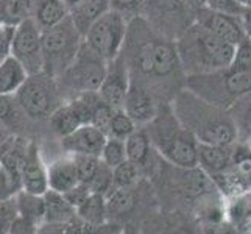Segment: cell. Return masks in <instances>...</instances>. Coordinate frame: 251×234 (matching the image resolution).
<instances>
[{
	"mask_svg": "<svg viewBox=\"0 0 251 234\" xmlns=\"http://www.w3.org/2000/svg\"><path fill=\"white\" fill-rule=\"evenodd\" d=\"M194 21L195 24L201 25L203 28L212 33L214 36L220 38L231 46L240 44L248 36L242 17L214 11L204 5L197 6L194 10Z\"/></svg>",
	"mask_w": 251,
	"mask_h": 234,
	"instance_id": "obj_12",
	"label": "cell"
},
{
	"mask_svg": "<svg viewBox=\"0 0 251 234\" xmlns=\"http://www.w3.org/2000/svg\"><path fill=\"white\" fill-rule=\"evenodd\" d=\"M234 2L239 3L242 8H245V10L247 8H251V0H234Z\"/></svg>",
	"mask_w": 251,
	"mask_h": 234,
	"instance_id": "obj_42",
	"label": "cell"
},
{
	"mask_svg": "<svg viewBox=\"0 0 251 234\" xmlns=\"http://www.w3.org/2000/svg\"><path fill=\"white\" fill-rule=\"evenodd\" d=\"M71 6L64 0H33L30 17L41 30L53 27L69 16Z\"/></svg>",
	"mask_w": 251,
	"mask_h": 234,
	"instance_id": "obj_21",
	"label": "cell"
},
{
	"mask_svg": "<svg viewBox=\"0 0 251 234\" xmlns=\"http://www.w3.org/2000/svg\"><path fill=\"white\" fill-rule=\"evenodd\" d=\"M197 166L200 167L207 177H217L226 172L232 164V145H212L198 142L197 145Z\"/></svg>",
	"mask_w": 251,
	"mask_h": 234,
	"instance_id": "obj_19",
	"label": "cell"
},
{
	"mask_svg": "<svg viewBox=\"0 0 251 234\" xmlns=\"http://www.w3.org/2000/svg\"><path fill=\"white\" fill-rule=\"evenodd\" d=\"M116 108H112L111 105H108L106 102H103L101 97L95 105L94 111H92V116H91V125L100 128L103 133L108 131V127L111 122V117H112V112H114Z\"/></svg>",
	"mask_w": 251,
	"mask_h": 234,
	"instance_id": "obj_34",
	"label": "cell"
},
{
	"mask_svg": "<svg viewBox=\"0 0 251 234\" xmlns=\"http://www.w3.org/2000/svg\"><path fill=\"white\" fill-rule=\"evenodd\" d=\"M81 42L83 34L76 30L71 16L53 27L41 30L42 72L58 78L72 64Z\"/></svg>",
	"mask_w": 251,
	"mask_h": 234,
	"instance_id": "obj_6",
	"label": "cell"
},
{
	"mask_svg": "<svg viewBox=\"0 0 251 234\" xmlns=\"http://www.w3.org/2000/svg\"><path fill=\"white\" fill-rule=\"evenodd\" d=\"M89 194H91V189L88 187V184L78 183L75 187H72L71 190L64 192V197L67 198V202L76 209V206H80L86 200V197H88Z\"/></svg>",
	"mask_w": 251,
	"mask_h": 234,
	"instance_id": "obj_39",
	"label": "cell"
},
{
	"mask_svg": "<svg viewBox=\"0 0 251 234\" xmlns=\"http://www.w3.org/2000/svg\"><path fill=\"white\" fill-rule=\"evenodd\" d=\"M64 2L69 5V6H72L74 3H76V2H78V0H64Z\"/></svg>",
	"mask_w": 251,
	"mask_h": 234,
	"instance_id": "obj_44",
	"label": "cell"
},
{
	"mask_svg": "<svg viewBox=\"0 0 251 234\" xmlns=\"http://www.w3.org/2000/svg\"><path fill=\"white\" fill-rule=\"evenodd\" d=\"M145 2L147 0H109V6L111 10L120 13L129 21L133 17L142 14Z\"/></svg>",
	"mask_w": 251,
	"mask_h": 234,
	"instance_id": "obj_35",
	"label": "cell"
},
{
	"mask_svg": "<svg viewBox=\"0 0 251 234\" xmlns=\"http://www.w3.org/2000/svg\"><path fill=\"white\" fill-rule=\"evenodd\" d=\"M33 0H0V24L14 27L30 17Z\"/></svg>",
	"mask_w": 251,
	"mask_h": 234,
	"instance_id": "obj_28",
	"label": "cell"
},
{
	"mask_svg": "<svg viewBox=\"0 0 251 234\" xmlns=\"http://www.w3.org/2000/svg\"><path fill=\"white\" fill-rule=\"evenodd\" d=\"M129 83H131V78H129L128 67L122 55L119 53L116 58L106 61L105 77H103V81L97 92L101 100L112 108H122Z\"/></svg>",
	"mask_w": 251,
	"mask_h": 234,
	"instance_id": "obj_14",
	"label": "cell"
},
{
	"mask_svg": "<svg viewBox=\"0 0 251 234\" xmlns=\"http://www.w3.org/2000/svg\"><path fill=\"white\" fill-rule=\"evenodd\" d=\"M100 159L106 164L108 167H116L120 162L126 159V150H125V141L116 139V137H108L105 145H103Z\"/></svg>",
	"mask_w": 251,
	"mask_h": 234,
	"instance_id": "obj_33",
	"label": "cell"
},
{
	"mask_svg": "<svg viewBox=\"0 0 251 234\" xmlns=\"http://www.w3.org/2000/svg\"><path fill=\"white\" fill-rule=\"evenodd\" d=\"M109 10V0H78L71 6L69 16H71L76 30L84 36L91 25Z\"/></svg>",
	"mask_w": 251,
	"mask_h": 234,
	"instance_id": "obj_22",
	"label": "cell"
},
{
	"mask_svg": "<svg viewBox=\"0 0 251 234\" xmlns=\"http://www.w3.org/2000/svg\"><path fill=\"white\" fill-rule=\"evenodd\" d=\"M42 198H44V223H67L76 215V209L67 202L64 194L47 189V192L42 195Z\"/></svg>",
	"mask_w": 251,
	"mask_h": 234,
	"instance_id": "obj_23",
	"label": "cell"
},
{
	"mask_svg": "<svg viewBox=\"0 0 251 234\" xmlns=\"http://www.w3.org/2000/svg\"><path fill=\"white\" fill-rule=\"evenodd\" d=\"M159 103L145 86L131 81L125 95L124 109L137 127H145L154 117Z\"/></svg>",
	"mask_w": 251,
	"mask_h": 234,
	"instance_id": "obj_18",
	"label": "cell"
},
{
	"mask_svg": "<svg viewBox=\"0 0 251 234\" xmlns=\"http://www.w3.org/2000/svg\"><path fill=\"white\" fill-rule=\"evenodd\" d=\"M106 139V133H103L100 128L91 124H84L74 130L71 134L61 137L59 144H61L63 152L67 155H92L100 158Z\"/></svg>",
	"mask_w": 251,
	"mask_h": 234,
	"instance_id": "obj_17",
	"label": "cell"
},
{
	"mask_svg": "<svg viewBox=\"0 0 251 234\" xmlns=\"http://www.w3.org/2000/svg\"><path fill=\"white\" fill-rule=\"evenodd\" d=\"M242 22H244V27L248 36H251V8H247L245 13L242 14Z\"/></svg>",
	"mask_w": 251,
	"mask_h": 234,
	"instance_id": "obj_41",
	"label": "cell"
},
{
	"mask_svg": "<svg viewBox=\"0 0 251 234\" xmlns=\"http://www.w3.org/2000/svg\"><path fill=\"white\" fill-rule=\"evenodd\" d=\"M129 78L149 89L158 103L172 102L184 88L186 74L175 41L161 36L142 16L128 21L122 52Z\"/></svg>",
	"mask_w": 251,
	"mask_h": 234,
	"instance_id": "obj_1",
	"label": "cell"
},
{
	"mask_svg": "<svg viewBox=\"0 0 251 234\" xmlns=\"http://www.w3.org/2000/svg\"><path fill=\"white\" fill-rule=\"evenodd\" d=\"M189 3L192 5V6H194V10H195L197 6H201V5H203V0H189Z\"/></svg>",
	"mask_w": 251,
	"mask_h": 234,
	"instance_id": "obj_43",
	"label": "cell"
},
{
	"mask_svg": "<svg viewBox=\"0 0 251 234\" xmlns=\"http://www.w3.org/2000/svg\"><path fill=\"white\" fill-rule=\"evenodd\" d=\"M141 16L154 31L170 41H176L195 22L189 0H147Z\"/></svg>",
	"mask_w": 251,
	"mask_h": 234,
	"instance_id": "obj_9",
	"label": "cell"
},
{
	"mask_svg": "<svg viewBox=\"0 0 251 234\" xmlns=\"http://www.w3.org/2000/svg\"><path fill=\"white\" fill-rule=\"evenodd\" d=\"M203 5L211 8L214 11L231 14V16H239V17H242V14L245 13V8H242L234 0H203Z\"/></svg>",
	"mask_w": 251,
	"mask_h": 234,
	"instance_id": "obj_37",
	"label": "cell"
},
{
	"mask_svg": "<svg viewBox=\"0 0 251 234\" xmlns=\"http://www.w3.org/2000/svg\"><path fill=\"white\" fill-rule=\"evenodd\" d=\"M145 178L131 187L112 186L105 194L108 220L111 222H129L142 209V203H147L144 192Z\"/></svg>",
	"mask_w": 251,
	"mask_h": 234,
	"instance_id": "obj_13",
	"label": "cell"
},
{
	"mask_svg": "<svg viewBox=\"0 0 251 234\" xmlns=\"http://www.w3.org/2000/svg\"><path fill=\"white\" fill-rule=\"evenodd\" d=\"M184 88L212 105L229 109L237 100L251 94V67L231 63L217 72L187 75Z\"/></svg>",
	"mask_w": 251,
	"mask_h": 234,
	"instance_id": "obj_5",
	"label": "cell"
},
{
	"mask_svg": "<svg viewBox=\"0 0 251 234\" xmlns=\"http://www.w3.org/2000/svg\"><path fill=\"white\" fill-rule=\"evenodd\" d=\"M106 71V61L83 41L72 64L56 78L64 102L84 92L99 91Z\"/></svg>",
	"mask_w": 251,
	"mask_h": 234,
	"instance_id": "obj_8",
	"label": "cell"
},
{
	"mask_svg": "<svg viewBox=\"0 0 251 234\" xmlns=\"http://www.w3.org/2000/svg\"><path fill=\"white\" fill-rule=\"evenodd\" d=\"M128 19L120 13L109 10L95 21L84 33L83 41L105 61L116 58L122 52Z\"/></svg>",
	"mask_w": 251,
	"mask_h": 234,
	"instance_id": "obj_10",
	"label": "cell"
},
{
	"mask_svg": "<svg viewBox=\"0 0 251 234\" xmlns=\"http://www.w3.org/2000/svg\"><path fill=\"white\" fill-rule=\"evenodd\" d=\"M229 112L237 128V141H247L251 137V94L237 100L229 108Z\"/></svg>",
	"mask_w": 251,
	"mask_h": 234,
	"instance_id": "obj_29",
	"label": "cell"
},
{
	"mask_svg": "<svg viewBox=\"0 0 251 234\" xmlns=\"http://www.w3.org/2000/svg\"><path fill=\"white\" fill-rule=\"evenodd\" d=\"M136 128H137V125L134 124V120L126 114L125 109L124 108H116L114 112H112V117H111L106 136L125 141Z\"/></svg>",
	"mask_w": 251,
	"mask_h": 234,
	"instance_id": "obj_31",
	"label": "cell"
},
{
	"mask_svg": "<svg viewBox=\"0 0 251 234\" xmlns=\"http://www.w3.org/2000/svg\"><path fill=\"white\" fill-rule=\"evenodd\" d=\"M76 215L89 227L94 228V231H99V227L108 222V211H106V200L103 194L91 192L86 200L76 206Z\"/></svg>",
	"mask_w": 251,
	"mask_h": 234,
	"instance_id": "obj_25",
	"label": "cell"
},
{
	"mask_svg": "<svg viewBox=\"0 0 251 234\" xmlns=\"http://www.w3.org/2000/svg\"><path fill=\"white\" fill-rule=\"evenodd\" d=\"M16 209L21 217L38 225V228L44 223V198L42 195L30 194L27 190L21 189L16 192Z\"/></svg>",
	"mask_w": 251,
	"mask_h": 234,
	"instance_id": "obj_26",
	"label": "cell"
},
{
	"mask_svg": "<svg viewBox=\"0 0 251 234\" xmlns=\"http://www.w3.org/2000/svg\"><path fill=\"white\" fill-rule=\"evenodd\" d=\"M125 150H126V159L137 164L144 173V178L149 180L153 175V172L156 170L161 161V156L154 152L145 127H137L126 137Z\"/></svg>",
	"mask_w": 251,
	"mask_h": 234,
	"instance_id": "obj_16",
	"label": "cell"
},
{
	"mask_svg": "<svg viewBox=\"0 0 251 234\" xmlns=\"http://www.w3.org/2000/svg\"><path fill=\"white\" fill-rule=\"evenodd\" d=\"M47 183L49 189L64 194L80 183L78 172H76L75 161L72 155L59 156L55 161L47 164Z\"/></svg>",
	"mask_w": 251,
	"mask_h": 234,
	"instance_id": "obj_20",
	"label": "cell"
},
{
	"mask_svg": "<svg viewBox=\"0 0 251 234\" xmlns=\"http://www.w3.org/2000/svg\"><path fill=\"white\" fill-rule=\"evenodd\" d=\"M175 46L186 77L211 74L228 67L236 53V46L214 36L195 22L175 41Z\"/></svg>",
	"mask_w": 251,
	"mask_h": 234,
	"instance_id": "obj_3",
	"label": "cell"
},
{
	"mask_svg": "<svg viewBox=\"0 0 251 234\" xmlns=\"http://www.w3.org/2000/svg\"><path fill=\"white\" fill-rule=\"evenodd\" d=\"M21 186L30 194L44 195L49 189L47 166L44 164L36 142L30 141L25 145L22 166H21Z\"/></svg>",
	"mask_w": 251,
	"mask_h": 234,
	"instance_id": "obj_15",
	"label": "cell"
},
{
	"mask_svg": "<svg viewBox=\"0 0 251 234\" xmlns=\"http://www.w3.org/2000/svg\"><path fill=\"white\" fill-rule=\"evenodd\" d=\"M170 105L198 142L225 147L237 142V128L229 109L212 105L186 88L175 94Z\"/></svg>",
	"mask_w": 251,
	"mask_h": 234,
	"instance_id": "obj_2",
	"label": "cell"
},
{
	"mask_svg": "<svg viewBox=\"0 0 251 234\" xmlns=\"http://www.w3.org/2000/svg\"><path fill=\"white\" fill-rule=\"evenodd\" d=\"M22 189L21 183L17 181L2 164H0V200H6L16 195Z\"/></svg>",
	"mask_w": 251,
	"mask_h": 234,
	"instance_id": "obj_36",
	"label": "cell"
},
{
	"mask_svg": "<svg viewBox=\"0 0 251 234\" xmlns=\"http://www.w3.org/2000/svg\"><path fill=\"white\" fill-rule=\"evenodd\" d=\"M250 41H251V36H250Z\"/></svg>",
	"mask_w": 251,
	"mask_h": 234,
	"instance_id": "obj_45",
	"label": "cell"
},
{
	"mask_svg": "<svg viewBox=\"0 0 251 234\" xmlns=\"http://www.w3.org/2000/svg\"><path fill=\"white\" fill-rule=\"evenodd\" d=\"M232 173L247 190H251V150L242 141L232 145Z\"/></svg>",
	"mask_w": 251,
	"mask_h": 234,
	"instance_id": "obj_27",
	"label": "cell"
},
{
	"mask_svg": "<svg viewBox=\"0 0 251 234\" xmlns=\"http://www.w3.org/2000/svg\"><path fill=\"white\" fill-rule=\"evenodd\" d=\"M14 100L24 116L36 124L47 122L51 112L64 103L56 78L46 72L28 75L14 94Z\"/></svg>",
	"mask_w": 251,
	"mask_h": 234,
	"instance_id": "obj_7",
	"label": "cell"
},
{
	"mask_svg": "<svg viewBox=\"0 0 251 234\" xmlns=\"http://www.w3.org/2000/svg\"><path fill=\"white\" fill-rule=\"evenodd\" d=\"M27 77L24 66L14 56L6 55L0 61V95H14Z\"/></svg>",
	"mask_w": 251,
	"mask_h": 234,
	"instance_id": "obj_24",
	"label": "cell"
},
{
	"mask_svg": "<svg viewBox=\"0 0 251 234\" xmlns=\"http://www.w3.org/2000/svg\"><path fill=\"white\" fill-rule=\"evenodd\" d=\"M17 215L16 209V202L11 198H6V200H0V233L8 231L10 233L11 222Z\"/></svg>",
	"mask_w": 251,
	"mask_h": 234,
	"instance_id": "obj_38",
	"label": "cell"
},
{
	"mask_svg": "<svg viewBox=\"0 0 251 234\" xmlns=\"http://www.w3.org/2000/svg\"><path fill=\"white\" fill-rule=\"evenodd\" d=\"M144 180V173L137 164L125 159L119 166L112 167V184L116 187H131Z\"/></svg>",
	"mask_w": 251,
	"mask_h": 234,
	"instance_id": "obj_30",
	"label": "cell"
},
{
	"mask_svg": "<svg viewBox=\"0 0 251 234\" xmlns=\"http://www.w3.org/2000/svg\"><path fill=\"white\" fill-rule=\"evenodd\" d=\"M145 130L154 152L164 161L179 167H197L198 141L178 120L170 102L159 103L156 114Z\"/></svg>",
	"mask_w": 251,
	"mask_h": 234,
	"instance_id": "obj_4",
	"label": "cell"
},
{
	"mask_svg": "<svg viewBox=\"0 0 251 234\" xmlns=\"http://www.w3.org/2000/svg\"><path fill=\"white\" fill-rule=\"evenodd\" d=\"M75 161L76 172H78V180L80 183L89 184L92 178L97 175V172L101 166V159L99 156L92 155H72Z\"/></svg>",
	"mask_w": 251,
	"mask_h": 234,
	"instance_id": "obj_32",
	"label": "cell"
},
{
	"mask_svg": "<svg viewBox=\"0 0 251 234\" xmlns=\"http://www.w3.org/2000/svg\"><path fill=\"white\" fill-rule=\"evenodd\" d=\"M10 55L24 66L28 75L42 72L41 28L31 17L14 25L10 41Z\"/></svg>",
	"mask_w": 251,
	"mask_h": 234,
	"instance_id": "obj_11",
	"label": "cell"
},
{
	"mask_svg": "<svg viewBox=\"0 0 251 234\" xmlns=\"http://www.w3.org/2000/svg\"><path fill=\"white\" fill-rule=\"evenodd\" d=\"M38 231H39L38 225H34L33 222L21 217L19 214L14 217V220L11 222V227H10V233H14V234H17V233L19 234H30V233H38Z\"/></svg>",
	"mask_w": 251,
	"mask_h": 234,
	"instance_id": "obj_40",
	"label": "cell"
}]
</instances>
